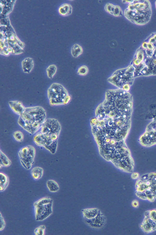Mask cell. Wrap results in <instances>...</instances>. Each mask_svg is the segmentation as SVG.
Returning <instances> with one entry per match:
<instances>
[{"mask_svg": "<svg viewBox=\"0 0 156 235\" xmlns=\"http://www.w3.org/2000/svg\"><path fill=\"white\" fill-rule=\"evenodd\" d=\"M133 98L129 92L119 88L107 90L102 102L97 107L91 128L116 133L129 132L131 126Z\"/></svg>", "mask_w": 156, "mask_h": 235, "instance_id": "1", "label": "cell"}, {"mask_svg": "<svg viewBox=\"0 0 156 235\" xmlns=\"http://www.w3.org/2000/svg\"><path fill=\"white\" fill-rule=\"evenodd\" d=\"M61 129V124L57 119L47 118L41 128L40 132L34 136L33 141L37 145L44 147L54 154L57 150Z\"/></svg>", "mask_w": 156, "mask_h": 235, "instance_id": "2", "label": "cell"}, {"mask_svg": "<svg viewBox=\"0 0 156 235\" xmlns=\"http://www.w3.org/2000/svg\"><path fill=\"white\" fill-rule=\"evenodd\" d=\"M46 112L42 107L36 106L25 107L18 119V125L31 134L41 128L46 119Z\"/></svg>", "mask_w": 156, "mask_h": 235, "instance_id": "3", "label": "cell"}, {"mask_svg": "<svg viewBox=\"0 0 156 235\" xmlns=\"http://www.w3.org/2000/svg\"><path fill=\"white\" fill-rule=\"evenodd\" d=\"M151 6L148 0H133L125 9V17L131 22L138 25H145L150 21Z\"/></svg>", "mask_w": 156, "mask_h": 235, "instance_id": "4", "label": "cell"}, {"mask_svg": "<svg viewBox=\"0 0 156 235\" xmlns=\"http://www.w3.org/2000/svg\"><path fill=\"white\" fill-rule=\"evenodd\" d=\"M135 193L139 199L150 202L156 200V172L140 176L135 184Z\"/></svg>", "mask_w": 156, "mask_h": 235, "instance_id": "5", "label": "cell"}, {"mask_svg": "<svg viewBox=\"0 0 156 235\" xmlns=\"http://www.w3.org/2000/svg\"><path fill=\"white\" fill-rule=\"evenodd\" d=\"M130 65L134 68L135 78L156 75V56H149L141 46L136 50Z\"/></svg>", "mask_w": 156, "mask_h": 235, "instance_id": "6", "label": "cell"}, {"mask_svg": "<svg viewBox=\"0 0 156 235\" xmlns=\"http://www.w3.org/2000/svg\"><path fill=\"white\" fill-rule=\"evenodd\" d=\"M134 68L130 65L115 70L108 78L107 81L118 88L129 92L134 81Z\"/></svg>", "mask_w": 156, "mask_h": 235, "instance_id": "7", "label": "cell"}, {"mask_svg": "<svg viewBox=\"0 0 156 235\" xmlns=\"http://www.w3.org/2000/svg\"><path fill=\"white\" fill-rule=\"evenodd\" d=\"M47 93L49 103L51 106L66 105L72 99L65 88L57 83H52L48 88Z\"/></svg>", "mask_w": 156, "mask_h": 235, "instance_id": "8", "label": "cell"}, {"mask_svg": "<svg viewBox=\"0 0 156 235\" xmlns=\"http://www.w3.org/2000/svg\"><path fill=\"white\" fill-rule=\"evenodd\" d=\"M53 200L50 197H43L35 201L33 204L35 220L43 221L53 213Z\"/></svg>", "mask_w": 156, "mask_h": 235, "instance_id": "9", "label": "cell"}, {"mask_svg": "<svg viewBox=\"0 0 156 235\" xmlns=\"http://www.w3.org/2000/svg\"><path fill=\"white\" fill-rule=\"evenodd\" d=\"M18 154L23 167L27 170L30 169L34 163L36 154L35 147L31 145L23 146L19 150Z\"/></svg>", "mask_w": 156, "mask_h": 235, "instance_id": "10", "label": "cell"}, {"mask_svg": "<svg viewBox=\"0 0 156 235\" xmlns=\"http://www.w3.org/2000/svg\"><path fill=\"white\" fill-rule=\"evenodd\" d=\"M141 46L149 56H156V32L151 33L143 42Z\"/></svg>", "mask_w": 156, "mask_h": 235, "instance_id": "11", "label": "cell"}, {"mask_svg": "<svg viewBox=\"0 0 156 235\" xmlns=\"http://www.w3.org/2000/svg\"><path fill=\"white\" fill-rule=\"evenodd\" d=\"M143 146L149 147L156 144V135L151 131H145L139 139Z\"/></svg>", "mask_w": 156, "mask_h": 235, "instance_id": "12", "label": "cell"}, {"mask_svg": "<svg viewBox=\"0 0 156 235\" xmlns=\"http://www.w3.org/2000/svg\"><path fill=\"white\" fill-rule=\"evenodd\" d=\"M85 220L86 222L89 226L94 229L101 228L106 222L105 217L100 211L98 214L93 218Z\"/></svg>", "mask_w": 156, "mask_h": 235, "instance_id": "13", "label": "cell"}, {"mask_svg": "<svg viewBox=\"0 0 156 235\" xmlns=\"http://www.w3.org/2000/svg\"><path fill=\"white\" fill-rule=\"evenodd\" d=\"M140 227L144 233H150L156 231V223L148 217L144 216Z\"/></svg>", "mask_w": 156, "mask_h": 235, "instance_id": "14", "label": "cell"}, {"mask_svg": "<svg viewBox=\"0 0 156 235\" xmlns=\"http://www.w3.org/2000/svg\"><path fill=\"white\" fill-rule=\"evenodd\" d=\"M8 104L12 110L19 116L21 114L25 108L22 102L18 100L10 101Z\"/></svg>", "mask_w": 156, "mask_h": 235, "instance_id": "15", "label": "cell"}, {"mask_svg": "<svg viewBox=\"0 0 156 235\" xmlns=\"http://www.w3.org/2000/svg\"><path fill=\"white\" fill-rule=\"evenodd\" d=\"M34 63L33 59L30 57L24 59L21 62L22 69L23 72L26 73H30L34 67Z\"/></svg>", "mask_w": 156, "mask_h": 235, "instance_id": "16", "label": "cell"}, {"mask_svg": "<svg viewBox=\"0 0 156 235\" xmlns=\"http://www.w3.org/2000/svg\"><path fill=\"white\" fill-rule=\"evenodd\" d=\"M100 210L97 208H90L83 209L82 214L85 220H90L95 217Z\"/></svg>", "mask_w": 156, "mask_h": 235, "instance_id": "17", "label": "cell"}, {"mask_svg": "<svg viewBox=\"0 0 156 235\" xmlns=\"http://www.w3.org/2000/svg\"><path fill=\"white\" fill-rule=\"evenodd\" d=\"M58 11L60 15L64 16H67L72 13V7L70 4L65 3L59 7Z\"/></svg>", "mask_w": 156, "mask_h": 235, "instance_id": "18", "label": "cell"}, {"mask_svg": "<svg viewBox=\"0 0 156 235\" xmlns=\"http://www.w3.org/2000/svg\"><path fill=\"white\" fill-rule=\"evenodd\" d=\"M43 169L39 166L34 167L32 168L31 170V177L35 180L40 179L43 176Z\"/></svg>", "mask_w": 156, "mask_h": 235, "instance_id": "19", "label": "cell"}, {"mask_svg": "<svg viewBox=\"0 0 156 235\" xmlns=\"http://www.w3.org/2000/svg\"><path fill=\"white\" fill-rule=\"evenodd\" d=\"M0 192L4 191L8 187L9 183L8 177L5 173H0Z\"/></svg>", "mask_w": 156, "mask_h": 235, "instance_id": "20", "label": "cell"}, {"mask_svg": "<svg viewBox=\"0 0 156 235\" xmlns=\"http://www.w3.org/2000/svg\"><path fill=\"white\" fill-rule=\"evenodd\" d=\"M0 167H8L11 164V161L6 155L1 150L0 151Z\"/></svg>", "mask_w": 156, "mask_h": 235, "instance_id": "21", "label": "cell"}, {"mask_svg": "<svg viewBox=\"0 0 156 235\" xmlns=\"http://www.w3.org/2000/svg\"><path fill=\"white\" fill-rule=\"evenodd\" d=\"M46 186L49 191L51 192H55L58 191L59 187L58 184L55 180H49L46 183Z\"/></svg>", "mask_w": 156, "mask_h": 235, "instance_id": "22", "label": "cell"}, {"mask_svg": "<svg viewBox=\"0 0 156 235\" xmlns=\"http://www.w3.org/2000/svg\"><path fill=\"white\" fill-rule=\"evenodd\" d=\"M83 52V49L81 45L78 44H75L72 47L71 53L72 56L76 58L80 55Z\"/></svg>", "mask_w": 156, "mask_h": 235, "instance_id": "23", "label": "cell"}, {"mask_svg": "<svg viewBox=\"0 0 156 235\" xmlns=\"http://www.w3.org/2000/svg\"><path fill=\"white\" fill-rule=\"evenodd\" d=\"M57 67L54 64H51L49 65L46 69L47 75L48 78L52 79L56 73Z\"/></svg>", "mask_w": 156, "mask_h": 235, "instance_id": "24", "label": "cell"}, {"mask_svg": "<svg viewBox=\"0 0 156 235\" xmlns=\"http://www.w3.org/2000/svg\"><path fill=\"white\" fill-rule=\"evenodd\" d=\"M144 216L148 217L156 223V208L146 211L144 212Z\"/></svg>", "mask_w": 156, "mask_h": 235, "instance_id": "25", "label": "cell"}, {"mask_svg": "<svg viewBox=\"0 0 156 235\" xmlns=\"http://www.w3.org/2000/svg\"><path fill=\"white\" fill-rule=\"evenodd\" d=\"M145 130L151 131L156 135V117L147 125Z\"/></svg>", "mask_w": 156, "mask_h": 235, "instance_id": "26", "label": "cell"}, {"mask_svg": "<svg viewBox=\"0 0 156 235\" xmlns=\"http://www.w3.org/2000/svg\"><path fill=\"white\" fill-rule=\"evenodd\" d=\"M46 227L44 225H41L35 228L34 230L35 235H44L45 234Z\"/></svg>", "mask_w": 156, "mask_h": 235, "instance_id": "27", "label": "cell"}, {"mask_svg": "<svg viewBox=\"0 0 156 235\" xmlns=\"http://www.w3.org/2000/svg\"><path fill=\"white\" fill-rule=\"evenodd\" d=\"M13 136L15 140L19 142H22L24 139L23 133L19 130L14 132L13 133Z\"/></svg>", "mask_w": 156, "mask_h": 235, "instance_id": "28", "label": "cell"}, {"mask_svg": "<svg viewBox=\"0 0 156 235\" xmlns=\"http://www.w3.org/2000/svg\"><path fill=\"white\" fill-rule=\"evenodd\" d=\"M89 72L88 67L85 65L80 66L77 69V73L80 75L84 76L87 75Z\"/></svg>", "mask_w": 156, "mask_h": 235, "instance_id": "29", "label": "cell"}, {"mask_svg": "<svg viewBox=\"0 0 156 235\" xmlns=\"http://www.w3.org/2000/svg\"><path fill=\"white\" fill-rule=\"evenodd\" d=\"M115 7L116 5L112 3H108L105 6V9L106 12L113 15Z\"/></svg>", "mask_w": 156, "mask_h": 235, "instance_id": "30", "label": "cell"}, {"mask_svg": "<svg viewBox=\"0 0 156 235\" xmlns=\"http://www.w3.org/2000/svg\"><path fill=\"white\" fill-rule=\"evenodd\" d=\"M0 231L3 230L5 226V222L4 219L2 216L1 212H0Z\"/></svg>", "mask_w": 156, "mask_h": 235, "instance_id": "31", "label": "cell"}, {"mask_svg": "<svg viewBox=\"0 0 156 235\" xmlns=\"http://www.w3.org/2000/svg\"><path fill=\"white\" fill-rule=\"evenodd\" d=\"M131 178L133 180H137L140 177L139 173L137 172H133L131 173Z\"/></svg>", "mask_w": 156, "mask_h": 235, "instance_id": "32", "label": "cell"}, {"mask_svg": "<svg viewBox=\"0 0 156 235\" xmlns=\"http://www.w3.org/2000/svg\"><path fill=\"white\" fill-rule=\"evenodd\" d=\"M132 206L134 208H137L139 206V202L138 200L135 199L133 200L131 202Z\"/></svg>", "mask_w": 156, "mask_h": 235, "instance_id": "33", "label": "cell"}, {"mask_svg": "<svg viewBox=\"0 0 156 235\" xmlns=\"http://www.w3.org/2000/svg\"><path fill=\"white\" fill-rule=\"evenodd\" d=\"M133 0H131V1H128V0H124V1H122L123 3H128L129 4L133 1Z\"/></svg>", "mask_w": 156, "mask_h": 235, "instance_id": "34", "label": "cell"}, {"mask_svg": "<svg viewBox=\"0 0 156 235\" xmlns=\"http://www.w3.org/2000/svg\"><path fill=\"white\" fill-rule=\"evenodd\" d=\"M155 7H156V1L155 2Z\"/></svg>", "mask_w": 156, "mask_h": 235, "instance_id": "35", "label": "cell"}]
</instances>
